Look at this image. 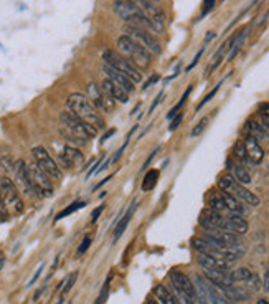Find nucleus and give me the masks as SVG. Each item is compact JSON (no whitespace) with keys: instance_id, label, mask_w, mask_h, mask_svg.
<instances>
[{"instance_id":"1","label":"nucleus","mask_w":269,"mask_h":304,"mask_svg":"<svg viewBox=\"0 0 269 304\" xmlns=\"http://www.w3.org/2000/svg\"><path fill=\"white\" fill-rule=\"evenodd\" d=\"M66 108L69 112H73L74 116L78 119H81L86 124H89V126H93L94 129H104V118L101 116V112L96 110L93 106V102H91L88 98L81 93H73L68 96L66 100Z\"/></svg>"},{"instance_id":"2","label":"nucleus","mask_w":269,"mask_h":304,"mask_svg":"<svg viewBox=\"0 0 269 304\" xmlns=\"http://www.w3.org/2000/svg\"><path fill=\"white\" fill-rule=\"evenodd\" d=\"M60 121H61V132L64 134V138H68V140H71L76 146L86 144L91 138H94L98 134V129H94L93 126L81 121V119H78L69 111L61 114Z\"/></svg>"},{"instance_id":"3","label":"nucleus","mask_w":269,"mask_h":304,"mask_svg":"<svg viewBox=\"0 0 269 304\" xmlns=\"http://www.w3.org/2000/svg\"><path fill=\"white\" fill-rule=\"evenodd\" d=\"M192 246L195 248L198 253L210 254V256H213V258L225 260V262H230V263L240 260L241 256H243V253H245L243 246L227 248V246L218 245V243L210 242V240H207V238H193Z\"/></svg>"},{"instance_id":"4","label":"nucleus","mask_w":269,"mask_h":304,"mask_svg":"<svg viewBox=\"0 0 269 304\" xmlns=\"http://www.w3.org/2000/svg\"><path fill=\"white\" fill-rule=\"evenodd\" d=\"M217 186L220 190H223V192L238 198L240 202L250 205V207H260L261 204L260 197H258L256 194H253L250 188H246V186H241L240 182H236V178L231 176V174H222L217 180Z\"/></svg>"},{"instance_id":"5","label":"nucleus","mask_w":269,"mask_h":304,"mask_svg":"<svg viewBox=\"0 0 269 304\" xmlns=\"http://www.w3.org/2000/svg\"><path fill=\"white\" fill-rule=\"evenodd\" d=\"M117 48H119L117 52L122 53V55L139 70H145L150 66L152 55H150L144 46H141L139 43L134 42L132 38H129L127 35H121L117 38Z\"/></svg>"},{"instance_id":"6","label":"nucleus","mask_w":269,"mask_h":304,"mask_svg":"<svg viewBox=\"0 0 269 304\" xmlns=\"http://www.w3.org/2000/svg\"><path fill=\"white\" fill-rule=\"evenodd\" d=\"M0 205L5 208V212L13 215H18L23 212L20 190L12 178L8 177H0Z\"/></svg>"},{"instance_id":"7","label":"nucleus","mask_w":269,"mask_h":304,"mask_svg":"<svg viewBox=\"0 0 269 304\" xmlns=\"http://www.w3.org/2000/svg\"><path fill=\"white\" fill-rule=\"evenodd\" d=\"M103 60H104V64H109V66L117 70V72L124 73L129 80L134 81V83H139V81L142 80L141 70H139L137 66H134V64L117 50H104Z\"/></svg>"},{"instance_id":"8","label":"nucleus","mask_w":269,"mask_h":304,"mask_svg":"<svg viewBox=\"0 0 269 304\" xmlns=\"http://www.w3.org/2000/svg\"><path fill=\"white\" fill-rule=\"evenodd\" d=\"M124 35H127L129 38H132L134 42L139 43L141 46H144L150 55H159L162 52V46H160L159 40L155 38L154 34H150L145 28H141V26H136V25H124Z\"/></svg>"},{"instance_id":"9","label":"nucleus","mask_w":269,"mask_h":304,"mask_svg":"<svg viewBox=\"0 0 269 304\" xmlns=\"http://www.w3.org/2000/svg\"><path fill=\"white\" fill-rule=\"evenodd\" d=\"M26 170H28V177L33 187V192L36 197H51L53 195V184L51 178L43 172L35 162L26 164Z\"/></svg>"},{"instance_id":"10","label":"nucleus","mask_w":269,"mask_h":304,"mask_svg":"<svg viewBox=\"0 0 269 304\" xmlns=\"http://www.w3.org/2000/svg\"><path fill=\"white\" fill-rule=\"evenodd\" d=\"M31 156H33V162L36 166L40 167V169L46 174L50 178H61V169L60 166H58V162L53 159L50 156V152H48L45 148H41V146H36V148L31 149Z\"/></svg>"},{"instance_id":"11","label":"nucleus","mask_w":269,"mask_h":304,"mask_svg":"<svg viewBox=\"0 0 269 304\" xmlns=\"http://www.w3.org/2000/svg\"><path fill=\"white\" fill-rule=\"evenodd\" d=\"M86 98L93 102V106L98 110L99 112H106L109 114L114 111L116 108V101L112 100V98L106 93V91L101 88V86H98L96 83H91L88 86V94H86Z\"/></svg>"},{"instance_id":"12","label":"nucleus","mask_w":269,"mask_h":304,"mask_svg":"<svg viewBox=\"0 0 269 304\" xmlns=\"http://www.w3.org/2000/svg\"><path fill=\"white\" fill-rule=\"evenodd\" d=\"M131 2L136 5V7L141 10V12L149 20H152L154 24L157 25V28L160 32H164V28H165V14L157 4L150 2V0H131Z\"/></svg>"},{"instance_id":"13","label":"nucleus","mask_w":269,"mask_h":304,"mask_svg":"<svg viewBox=\"0 0 269 304\" xmlns=\"http://www.w3.org/2000/svg\"><path fill=\"white\" fill-rule=\"evenodd\" d=\"M170 281H172V286H174L175 292H179V294L185 296V298H188V300H192V301H197L193 281L188 278L185 273L174 270L170 273Z\"/></svg>"},{"instance_id":"14","label":"nucleus","mask_w":269,"mask_h":304,"mask_svg":"<svg viewBox=\"0 0 269 304\" xmlns=\"http://www.w3.org/2000/svg\"><path fill=\"white\" fill-rule=\"evenodd\" d=\"M203 238H207V240L213 242V243H218V245H222V246H227V248L243 246V243L240 240V235H235V233H230L225 230H210V232H207V235Z\"/></svg>"},{"instance_id":"15","label":"nucleus","mask_w":269,"mask_h":304,"mask_svg":"<svg viewBox=\"0 0 269 304\" xmlns=\"http://www.w3.org/2000/svg\"><path fill=\"white\" fill-rule=\"evenodd\" d=\"M198 224H200V226L203 228V230H207V232H210V230H222L223 224H225V215L208 207L200 214Z\"/></svg>"},{"instance_id":"16","label":"nucleus","mask_w":269,"mask_h":304,"mask_svg":"<svg viewBox=\"0 0 269 304\" xmlns=\"http://www.w3.org/2000/svg\"><path fill=\"white\" fill-rule=\"evenodd\" d=\"M13 174H15V178H17L18 188L21 190V192H23L25 195H28V197H36L35 192H33V187H31V182H30V177H28V170H26L25 160H17V162H15Z\"/></svg>"},{"instance_id":"17","label":"nucleus","mask_w":269,"mask_h":304,"mask_svg":"<svg viewBox=\"0 0 269 304\" xmlns=\"http://www.w3.org/2000/svg\"><path fill=\"white\" fill-rule=\"evenodd\" d=\"M243 144H245L246 156H248L250 164H253V166L261 164L263 159H265V149L261 148L260 140L255 139L253 136H246L245 140H243Z\"/></svg>"},{"instance_id":"18","label":"nucleus","mask_w":269,"mask_h":304,"mask_svg":"<svg viewBox=\"0 0 269 304\" xmlns=\"http://www.w3.org/2000/svg\"><path fill=\"white\" fill-rule=\"evenodd\" d=\"M222 230L235 233V235H245V233L250 230V225L241 215L228 214V215H225V224H223Z\"/></svg>"},{"instance_id":"19","label":"nucleus","mask_w":269,"mask_h":304,"mask_svg":"<svg viewBox=\"0 0 269 304\" xmlns=\"http://www.w3.org/2000/svg\"><path fill=\"white\" fill-rule=\"evenodd\" d=\"M103 70H104V73H106V78H107V80H111L112 83H116L117 86H121V88H122V90H126L129 94L136 91V86H134L136 83H134L132 80H129L124 73L117 72V70H114L112 66H109V64H104Z\"/></svg>"},{"instance_id":"20","label":"nucleus","mask_w":269,"mask_h":304,"mask_svg":"<svg viewBox=\"0 0 269 304\" xmlns=\"http://www.w3.org/2000/svg\"><path fill=\"white\" fill-rule=\"evenodd\" d=\"M60 162H63V166L69 169L73 166H81L84 162L83 152L79 150L76 146H64L63 150L60 152Z\"/></svg>"},{"instance_id":"21","label":"nucleus","mask_w":269,"mask_h":304,"mask_svg":"<svg viewBox=\"0 0 269 304\" xmlns=\"http://www.w3.org/2000/svg\"><path fill=\"white\" fill-rule=\"evenodd\" d=\"M197 263L200 264L203 270H212V271H230L231 264H233L230 262H225V260L213 258L210 256V254H203V253H198Z\"/></svg>"},{"instance_id":"22","label":"nucleus","mask_w":269,"mask_h":304,"mask_svg":"<svg viewBox=\"0 0 269 304\" xmlns=\"http://www.w3.org/2000/svg\"><path fill=\"white\" fill-rule=\"evenodd\" d=\"M217 288V286H215ZM220 291L223 292L225 296L228 298L231 302H241V301H248L251 298V291L246 290L245 286H238L236 283L233 284H228V286H223V288H218Z\"/></svg>"},{"instance_id":"23","label":"nucleus","mask_w":269,"mask_h":304,"mask_svg":"<svg viewBox=\"0 0 269 304\" xmlns=\"http://www.w3.org/2000/svg\"><path fill=\"white\" fill-rule=\"evenodd\" d=\"M193 286H195V298L198 304H212V298H210L208 290V281L200 274L193 276Z\"/></svg>"},{"instance_id":"24","label":"nucleus","mask_w":269,"mask_h":304,"mask_svg":"<svg viewBox=\"0 0 269 304\" xmlns=\"http://www.w3.org/2000/svg\"><path fill=\"white\" fill-rule=\"evenodd\" d=\"M101 88H103L114 101H119V102H122V104L129 101V93H127V91L122 90L121 86H117L116 83H112L111 80L106 78L103 83H101Z\"/></svg>"},{"instance_id":"25","label":"nucleus","mask_w":269,"mask_h":304,"mask_svg":"<svg viewBox=\"0 0 269 304\" xmlns=\"http://www.w3.org/2000/svg\"><path fill=\"white\" fill-rule=\"evenodd\" d=\"M136 208H137V200H134V202L129 205V208H127L126 214L122 215V218L117 222L116 226H114V233H112V240H114V242L119 240V238L122 236V233L126 232V228H127L129 224H131V218H132V215H134V212H136Z\"/></svg>"},{"instance_id":"26","label":"nucleus","mask_w":269,"mask_h":304,"mask_svg":"<svg viewBox=\"0 0 269 304\" xmlns=\"http://www.w3.org/2000/svg\"><path fill=\"white\" fill-rule=\"evenodd\" d=\"M230 164V170H231V176H233L236 178V182H240L241 186H248V184H251V174L248 172V169L243 166V164H240L238 160L236 162H228Z\"/></svg>"},{"instance_id":"27","label":"nucleus","mask_w":269,"mask_h":304,"mask_svg":"<svg viewBox=\"0 0 269 304\" xmlns=\"http://www.w3.org/2000/svg\"><path fill=\"white\" fill-rule=\"evenodd\" d=\"M208 207L212 208V210L220 212V214H225V212H228L222 190H212V192H210V195H208Z\"/></svg>"},{"instance_id":"28","label":"nucleus","mask_w":269,"mask_h":304,"mask_svg":"<svg viewBox=\"0 0 269 304\" xmlns=\"http://www.w3.org/2000/svg\"><path fill=\"white\" fill-rule=\"evenodd\" d=\"M223 192V190H222ZM223 198H225V204H227V208H228V214H238V215H243L248 212V208L245 207L243 202H240L238 198H235L233 195H230L227 192H223Z\"/></svg>"},{"instance_id":"29","label":"nucleus","mask_w":269,"mask_h":304,"mask_svg":"<svg viewBox=\"0 0 269 304\" xmlns=\"http://www.w3.org/2000/svg\"><path fill=\"white\" fill-rule=\"evenodd\" d=\"M245 131L248 132V136H253L255 139H266V132L263 129L260 119H248V122L245 124Z\"/></svg>"},{"instance_id":"30","label":"nucleus","mask_w":269,"mask_h":304,"mask_svg":"<svg viewBox=\"0 0 269 304\" xmlns=\"http://www.w3.org/2000/svg\"><path fill=\"white\" fill-rule=\"evenodd\" d=\"M154 296L160 304H177L175 296L167 290V286L164 284H157L154 288Z\"/></svg>"},{"instance_id":"31","label":"nucleus","mask_w":269,"mask_h":304,"mask_svg":"<svg viewBox=\"0 0 269 304\" xmlns=\"http://www.w3.org/2000/svg\"><path fill=\"white\" fill-rule=\"evenodd\" d=\"M248 30H250V26H245V28H241L238 32V35H236L233 45H231V50L228 53V62H231V60L238 55V52L241 50V46H243V43L246 40V36H248Z\"/></svg>"},{"instance_id":"32","label":"nucleus","mask_w":269,"mask_h":304,"mask_svg":"<svg viewBox=\"0 0 269 304\" xmlns=\"http://www.w3.org/2000/svg\"><path fill=\"white\" fill-rule=\"evenodd\" d=\"M159 177H160V170L159 169H150L147 174H145L144 178H142V182H141L142 192H149V190H152L155 186H157Z\"/></svg>"},{"instance_id":"33","label":"nucleus","mask_w":269,"mask_h":304,"mask_svg":"<svg viewBox=\"0 0 269 304\" xmlns=\"http://www.w3.org/2000/svg\"><path fill=\"white\" fill-rule=\"evenodd\" d=\"M253 274V271L248 268H238L230 271V280L231 283H245L246 280H250Z\"/></svg>"},{"instance_id":"34","label":"nucleus","mask_w":269,"mask_h":304,"mask_svg":"<svg viewBox=\"0 0 269 304\" xmlns=\"http://www.w3.org/2000/svg\"><path fill=\"white\" fill-rule=\"evenodd\" d=\"M208 290H210V298H212V304H233L218 288H215L210 283V281H208Z\"/></svg>"},{"instance_id":"35","label":"nucleus","mask_w":269,"mask_h":304,"mask_svg":"<svg viewBox=\"0 0 269 304\" xmlns=\"http://www.w3.org/2000/svg\"><path fill=\"white\" fill-rule=\"evenodd\" d=\"M233 156H235V159L240 162V164H250L248 156H246V149H245L243 140H238V142L235 144V148H233Z\"/></svg>"},{"instance_id":"36","label":"nucleus","mask_w":269,"mask_h":304,"mask_svg":"<svg viewBox=\"0 0 269 304\" xmlns=\"http://www.w3.org/2000/svg\"><path fill=\"white\" fill-rule=\"evenodd\" d=\"M86 205V202H83V200H76V202H73V204H69L66 208L64 210H61L60 214L56 215V218H55V222H58V220H61V218H64V216H68V215H71V214H74V212L76 210H79V208H83Z\"/></svg>"},{"instance_id":"37","label":"nucleus","mask_w":269,"mask_h":304,"mask_svg":"<svg viewBox=\"0 0 269 304\" xmlns=\"http://www.w3.org/2000/svg\"><path fill=\"white\" fill-rule=\"evenodd\" d=\"M190 93H192V86H188L187 91L184 93V96H182V100H180L179 102H177V104H175L174 108H172L169 114H167V119H172V118H175L177 114H179V111L182 110V108H184V104L187 102V98H188V94H190Z\"/></svg>"},{"instance_id":"38","label":"nucleus","mask_w":269,"mask_h":304,"mask_svg":"<svg viewBox=\"0 0 269 304\" xmlns=\"http://www.w3.org/2000/svg\"><path fill=\"white\" fill-rule=\"evenodd\" d=\"M109 284H111V278H107L103 288H101V292H99L98 300L94 301V304H106L107 298H109Z\"/></svg>"},{"instance_id":"39","label":"nucleus","mask_w":269,"mask_h":304,"mask_svg":"<svg viewBox=\"0 0 269 304\" xmlns=\"http://www.w3.org/2000/svg\"><path fill=\"white\" fill-rule=\"evenodd\" d=\"M223 83H225V80H222V81H220V83H218L217 86H215V88H213L212 91H210V93H208V94H207L205 98H203V100H202V102H200V104H198V106H197V111H200V110H202V108H203V106H205V104H207V102H210V101H212V98H213L215 94H217V93H218V91H220V88H222V84H223Z\"/></svg>"},{"instance_id":"40","label":"nucleus","mask_w":269,"mask_h":304,"mask_svg":"<svg viewBox=\"0 0 269 304\" xmlns=\"http://www.w3.org/2000/svg\"><path fill=\"white\" fill-rule=\"evenodd\" d=\"M245 288H248L250 291H258L261 288V281H260V278H258V276L253 273L251 274V278L250 280H246L245 281Z\"/></svg>"},{"instance_id":"41","label":"nucleus","mask_w":269,"mask_h":304,"mask_svg":"<svg viewBox=\"0 0 269 304\" xmlns=\"http://www.w3.org/2000/svg\"><path fill=\"white\" fill-rule=\"evenodd\" d=\"M207 124H208V118H202V119H200V122H198L197 126L192 129V132H190L192 138H198V136H200L203 131H205Z\"/></svg>"},{"instance_id":"42","label":"nucleus","mask_w":269,"mask_h":304,"mask_svg":"<svg viewBox=\"0 0 269 304\" xmlns=\"http://www.w3.org/2000/svg\"><path fill=\"white\" fill-rule=\"evenodd\" d=\"M76 278H78V273L76 271H74L73 274H69L66 280H64V286L61 288V294H66V292H69V290H71L73 288V284H74V281H76Z\"/></svg>"},{"instance_id":"43","label":"nucleus","mask_w":269,"mask_h":304,"mask_svg":"<svg viewBox=\"0 0 269 304\" xmlns=\"http://www.w3.org/2000/svg\"><path fill=\"white\" fill-rule=\"evenodd\" d=\"M0 166L5 172H13V167H15V162L10 159V157H2L0 159Z\"/></svg>"},{"instance_id":"44","label":"nucleus","mask_w":269,"mask_h":304,"mask_svg":"<svg viewBox=\"0 0 269 304\" xmlns=\"http://www.w3.org/2000/svg\"><path fill=\"white\" fill-rule=\"evenodd\" d=\"M182 119H184V112H179L175 118H172V122H170V126H169V131H170V132H174L175 129L180 126Z\"/></svg>"},{"instance_id":"45","label":"nucleus","mask_w":269,"mask_h":304,"mask_svg":"<svg viewBox=\"0 0 269 304\" xmlns=\"http://www.w3.org/2000/svg\"><path fill=\"white\" fill-rule=\"evenodd\" d=\"M91 242H93V236H91V235L84 236V240H83V243H81V246L78 248V254H83V253H86V250L89 248Z\"/></svg>"},{"instance_id":"46","label":"nucleus","mask_w":269,"mask_h":304,"mask_svg":"<svg viewBox=\"0 0 269 304\" xmlns=\"http://www.w3.org/2000/svg\"><path fill=\"white\" fill-rule=\"evenodd\" d=\"M104 210V204H101L98 208H94L93 210V214H91V224H94L96 220H98V216L101 215V212Z\"/></svg>"},{"instance_id":"47","label":"nucleus","mask_w":269,"mask_h":304,"mask_svg":"<svg viewBox=\"0 0 269 304\" xmlns=\"http://www.w3.org/2000/svg\"><path fill=\"white\" fill-rule=\"evenodd\" d=\"M177 294V304H197V301H192V300H188V298H185V296H182V294H179V292H175Z\"/></svg>"},{"instance_id":"48","label":"nucleus","mask_w":269,"mask_h":304,"mask_svg":"<svg viewBox=\"0 0 269 304\" xmlns=\"http://www.w3.org/2000/svg\"><path fill=\"white\" fill-rule=\"evenodd\" d=\"M104 157H106V156L103 154V156H101V159H98V160L94 162V166L91 167V170L88 172V176H86V177H91V176H93V174H94L96 170H99V166H101V162H103V159H104Z\"/></svg>"},{"instance_id":"49","label":"nucleus","mask_w":269,"mask_h":304,"mask_svg":"<svg viewBox=\"0 0 269 304\" xmlns=\"http://www.w3.org/2000/svg\"><path fill=\"white\" fill-rule=\"evenodd\" d=\"M43 268H45V264H40V268L36 270V273L33 274V278H31V280L28 281V284H26V286H31V284H35V283H36V280H38L40 276H41V271H43Z\"/></svg>"},{"instance_id":"50","label":"nucleus","mask_w":269,"mask_h":304,"mask_svg":"<svg viewBox=\"0 0 269 304\" xmlns=\"http://www.w3.org/2000/svg\"><path fill=\"white\" fill-rule=\"evenodd\" d=\"M159 80H160V76H159V74H154V76H150V78H149V81H147V83H145V84L142 86V88H144V90H147L149 86L155 84V83H157Z\"/></svg>"},{"instance_id":"51","label":"nucleus","mask_w":269,"mask_h":304,"mask_svg":"<svg viewBox=\"0 0 269 304\" xmlns=\"http://www.w3.org/2000/svg\"><path fill=\"white\" fill-rule=\"evenodd\" d=\"M203 50H205V48H202V50H200V52H198V53H197V55H195V58H193V62H192L190 64H188L187 72H190V70H192V68H193V66H195V64L198 63V60H200V56L203 55Z\"/></svg>"},{"instance_id":"52","label":"nucleus","mask_w":269,"mask_h":304,"mask_svg":"<svg viewBox=\"0 0 269 304\" xmlns=\"http://www.w3.org/2000/svg\"><path fill=\"white\" fill-rule=\"evenodd\" d=\"M162 96H164V93H159V96H157V98H155L154 104H152V106H150V110H149V114H152V112H154V110H155V108H157V106H159V102H160V101H162Z\"/></svg>"},{"instance_id":"53","label":"nucleus","mask_w":269,"mask_h":304,"mask_svg":"<svg viewBox=\"0 0 269 304\" xmlns=\"http://www.w3.org/2000/svg\"><path fill=\"white\" fill-rule=\"evenodd\" d=\"M114 132H116V129H109V131H107V132H106V134L103 136V138H101V144H104V142H106V140H107V139H109V138H111V136H112V134H114Z\"/></svg>"},{"instance_id":"54","label":"nucleus","mask_w":269,"mask_h":304,"mask_svg":"<svg viewBox=\"0 0 269 304\" xmlns=\"http://www.w3.org/2000/svg\"><path fill=\"white\" fill-rule=\"evenodd\" d=\"M263 286H265V291H269V270L265 274V283H263Z\"/></svg>"},{"instance_id":"55","label":"nucleus","mask_w":269,"mask_h":304,"mask_svg":"<svg viewBox=\"0 0 269 304\" xmlns=\"http://www.w3.org/2000/svg\"><path fill=\"white\" fill-rule=\"evenodd\" d=\"M5 220H7V212L0 205V222H5Z\"/></svg>"},{"instance_id":"56","label":"nucleus","mask_w":269,"mask_h":304,"mask_svg":"<svg viewBox=\"0 0 269 304\" xmlns=\"http://www.w3.org/2000/svg\"><path fill=\"white\" fill-rule=\"evenodd\" d=\"M43 290H45V288H40V290L35 292V296H33V301H36V300H38V298H40V294H41V292H43Z\"/></svg>"},{"instance_id":"57","label":"nucleus","mask_w":269,"mask_h":304,"mask_svg":"<svg viewBox=\"0 0 269 304\" xmlns=\"http://www.w3.org/2000/svg\"><path fill=\"white\" fill-rule=\"evenodd\" d=\"M147 304H159L157 301H155V300H152V298H150V300L147 301Z\"/></svg>"},{"instance_id":"58","label":"nucleus","mask_w":269,"mask_h":304,"mask_svg":"<svg viewBox=\"0 0 269 304\" xmlns=\"http://www.w3.org/2000/svg\"><path fill=\"white\" fill-rule=\"evenodd\" d=\"M258 304H269L266 300H260V301H258Z\"/></svg>"},{"instance_id":"59","label":"nucleus","mask_w":269,"mask_h":304,"mask_svg":"<svg viewBox=\"0 0 269 304\" xmlns=\"http://www.w3.org/2000/svg\"><path fill=\"white\" fill-rule=\"evenodd\" d=\"M3 263H5V260L2 258V260H0V270H2V266H3Z\"/></svg>"},{"instance_id":"60","label":"nucleus","mask_w":269,"mask_h":304,"mask_svg":"<svg viewBox=\"0 0 269 304\" xmlns=\"http://www.w3.org/2000/svg\"><path fill=\"white\" fill-rule=\"evenodd\" d=\"M150 2H155V4H159V2H160V0H150Z\"/></svg>"},{"instance_id":"61","label":"nucleus","mask_w":269,"mask_h":304,"mask_svg":"<svg viewBox=\"0 0 269 304\" xmlns=\"http://www.w3.org/2000/svg\"><path fill=\"white\" fill-rule=\"evenodd\" d=\"M56 304H63V298H61V300H60V301H58Z\"/></svg>"}]
</instances>
